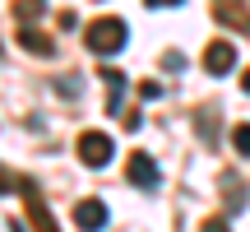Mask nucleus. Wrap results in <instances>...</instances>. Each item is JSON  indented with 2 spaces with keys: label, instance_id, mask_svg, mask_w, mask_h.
Wrapping results in <instances>:
<instances>
[{
  "label": "nucleus",
  "instance_id": "nucleus-11",
  "mask_svg": "<svg viewBox=\"0 0 250 232\" xmlns=\"http://www.w3.org/2000/svg\"><path fill=\"white\" fill-rule=\"evenodd\" d=\"M42 5H46V0H14V19H19V23H33V19L42 14Z\"/></svg>",
  "mask_w": 250,
  "mask_h": 232
},
{
  "label": "nucleus",
  "instance_id": "nucleus-3",
  "mask_svg": "<svg viewBox=\"0 0 250 232\" xmlns=\"http://www.w3.org/2000/svg\"><path fill=\"white\" fill-rule=\"evenodd\" d=\"M74 149H79L83 167H107V162H111V153H116V144H111V135H102V130H83Z\"/></svg>",
  "mask_w": 250,
  "mask_h": 232
},
{
  "label": "nucleus",
  "instance_id": "nucleus-1",
  "mask_svg": "<svg viewBox=\"0 0 250 232\" xmlns=\"http://www.w3.org/2000/svg\"><path fill=\"white\" fill-rule=\"evenodd\" d=\"M83 42H88L93 56H116V51H125V42H130V28H125V19H116V14H102V19L88 23Z\"/></svg>",
  "mask_w": 250,
  "mask_h": 232
},
{
  "label": "nucleus",
  "instance_id": "nucleus-14",
  "mask_svg": "<svg viewBox=\"0 0 250 232\" xmlns=\"http://www.w3.org/2000/svg\"><path fill=\"white\" fill-rule=\"evenodd\" d=\"M139 98H144V102H158V98H162V84H158V79H144V84H139Z\"/></svg>",
  "mask_w": 250,
  "mask_h": 232
},
{
  "label": "nucleus",
  "instance_id": "nucleus-17",
  "mask_svg": "<svg viewBox=\"0 0 250 232\" xmlns=\"http://www.w3.org/2000/svg\"><path fill=\"white\" fill-rule=\"evenodd\" d=\"M9 232H28V228H23V223H14V218H9Z\"/></svg>",
  "mask_w": 250,
  "mask_h": 232
},
{
  "label": "nucleus",
  "instance_id": "nucleus-10",
  "mask_svg": "<svg viewBox=\"0 0 250 232\" xmlns=\"http://www.w3.org/2000/svg\"><path fill=\"white\" fill-rule=\"evenodd\" d=\"M223 205L227 209H232V214H241V209H246V181L241 177H232V172H223Z\"/></svg>",
  "mask_w": 250,
  "mask_h": 232
},
{
  "label": "nucleus",
  "instance_id": "nucleus-5",
  "mask_svg": "<svg viewBox=\"0 0 250 232\" xmlns=\"http://www.w3.org/2000/svg\"><path fill=\"white\" fill-rule=\"evenodd\" d=\"M213 19L223 28H236V33L250 37V14H246V0H213Z\"/></svg>",
  "mask_w": 250,
  "mask_h": 232
},
{
  "label": "nucleus",
  "instance_id": "nucleus-7",
  "mask_svg": "<svg viewBox=\"0 0 250 232\" xmlns=\"http://www.w3.org/2000/svg\"><path fill=\"white\" fill-rule=\"evenodd\" d=\"M232 65H236V46L232 42H208L204 46V70L208 74H232Z\"/></svg>",
  "mask_w": 250,
  "mask_h": 232
},
{
  "label": "nucleus",
  "instance_id": "nucleus-16",
  "mask_svg": "<svg viewBox=\"0 0 250 232\" xmlns=\"http://www.w3.org/2000/svg\"><path fill=\"white\" fill-rule=\"evenodd\" d=\"M148 9H176V5H186V0H144Z\"/></svg>",
  "mask_w": 250,
  "mask_h": 232
},
{
  "label": "nucleus",
  "instance_id": "nucleus-4",
  "mask_svg": "<svg viewBox=\"0 0 250 232\" xmlns=\"http://www.w3.org/2000/svg\"><path fill=\"white\" fill-rule=\"evenodd\" d=\"M125 177H130L139 190H153L162 181V167L148 158V153H130V158H125Z\"/></svg>",
  "mask_w": 250,
  "mask_h": 232
},
{
  "label": "nucleus",
  "instance_id": "nucleus-15",
  "mask_svg": "<svg viewBox=\"0 0 250 232\" xmlns=\"http://www.w3.org/2000/svg\"><path fill=\"white\" fill-rule=\"evenodd\" d=\"M199 232H227V218H204V223H199Z\"/></svg>",
  "mask_w": 250,
  "mask_h": 232
},
{
  "label": "nucleus",
  "instance_id": "nucleus-2",
  "mask_svg": "<svg viewBox=\"0 0 250 232\" xmlns=\"http://www.w3.org/2000/svg\"><path fill=\"white\" fill-rule=\"evenodd\" d=\"M19 195H23V209H28V218H33L37 232H61V223H56V214L46 209V200H42V190H37L33 177H19Z\"/></svg>",
  "mask_w": 250,
  "mask_h": 232
},
{
  "label": "nucleus",
  "instance_id": "nucleus-13",
  "mask_svg": "<svg viewBox=\"0 0 250 232\" xmlns=\"http://www.w3.org/2000/svg\"><path fill=\"white\" fill-rule=\"evenodd\" d=\"M232 144H236V153H246V158H250V125L246 121L232 125Z\"/></svg>",
  "mask_w": 250,
  "mask_h": 232
},
{
  "label": "nucleus",
  "instance_id": "nucleus-9",
  "mask_svg": "<svg viewBox=\"0 0 250 232\" xmlns=\"http://www.w3.org/2000/svg\"><path fill=\"white\" fill-rule=\"evenodd\" d=\"M102 84H107V112H111V116H121L125 89H130V84H125V74H121V70H102Z\"/></svg>",
  "mask_w": 250,
  "mask_h": 232
},
{
  "label": "nucleus",
  "instance_id": "nucleus-18",
  "mask_svg": "<svg viewBox=\"0 0 250 232\" xmlns=\"http://www.w3.org/2000/svg\"><path fill=\"white\" fill-rule=\"evenodd\" d=\"M241 89H246V93H250V70H246V74H241Z\"/></svg>",
  "mask_w": 250,
  "mask_h": 232
},
{
  "label": "nucleus",
  "instance_id": "nucleus-6",
  "mask_svg": "<svg viewBox=\"0 0 250 232\" xmlns=\"http://www.w3.org/2000/svg\"><path fill=\"white\" fill-rule=\"evenodd\" d=\"M74 223H79V232H102L107 228V205L102 200H79L74 205Z\"/></svg>",
  "mask_w": 250,
  "mask_h": 232
},
{
  "label": "nucleus",
  "instance_id": "nucleus-12",
  "mask_svg": "<svg viewBox=\"0 0 250 232\" xmlns=\"http://www.w3.org/2000/svg\"><path fill=\"white\" fill-rule=\"evenodd\" d=\"M195 130H199V139H204V144H213V139H218V130H213V112L195 116Z\"/></svg>",
  "mask_w": 250,
  "mask_h": 232
},
{
  "label": "nucleus",
  "instance_id": "nucleus-8",
  "mask_svg": "<svg viewBox=\"0 0 250 232\" xmlns=\"http://www.w3.org/2000/svg\"><path fill=\"white\" fill-rule=\"evenodd\" d=\"M19 46L33 51V56H51V51H56L51 33H42V28H33V23H19Z\"/></svg>",
  "mask_w": 250,
  "mask_h": 232
}]
</instances>
